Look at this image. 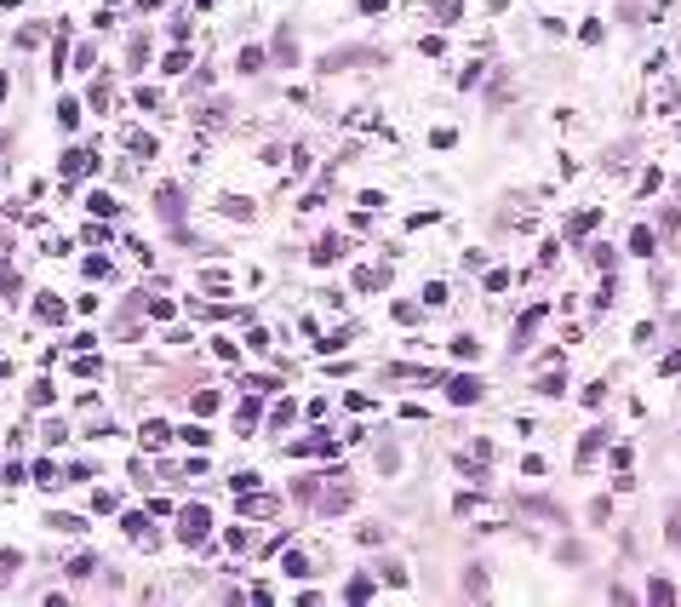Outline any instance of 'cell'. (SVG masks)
<instances>
[{
	"label": "cell",
	"mask_w": 681,
	"mask_h": 607,
	"mask_svg": "<svg viewBox=\"0 0 681 607\" xmlns=\"http://www.w3.org/2000/svg\"><path fill=\"white\" fill-rule=\"evenodd\" d=\"M235 430H241V436H252V430H258V389H252V401H241V413H235Z\"/></svg>",
	"instance_id": "11"
},
{
	"label": "cell",
	"mask_w": 681,
	"mask_h": 607,
	"mask_svg": "<svg viewBox=\"0 0 681 607\" xmlns=\"http://www.w3.org/2000/svg\"><path fill=\"white\" fill-rule=\"evenodd\" d=\"M98 166H103V161H98V149H69V155H63V178L75 184L80 172H98Z\"/></svg>",
	"instance_id": "5"
},
{
	"label": "cell",
	"mask_w": 681,
	"mask_h": 607,
	"mask_svg": "<svg viewBox=\"0 0 681 607\" xmlns=\"http://www.w3.org/2000/svg\"><path fill=\"white\" fill-rule=\"evenodd\" d=\"M355 332H332V338H315V356H332V350H344Z\"/></svg>",
	"instance_id": "22"
},
{
	"label": "cell",
	"mask_w": 681,
	"mask_h": 607,
	"mask_svg": "<svg viewBox=\"0 0 681 607\" xmlns=\"http://www.w3.org/2000/svg\"><path fill=\"white\" fill-rule=\"evenodd\" d=\"M590 264L595 270H613V246H590Z\"/></svg>",
	"instance_id": "37"
},
{
	"label": "cell",
	"mask_w": 681,
	"mask_h": 607,
	"mask_svg": "<svg viewBox=\"0 0 681 607\" xmlns=\"http://www.w3.org/2000/svg\"><path fill=\"white\" fill-rule=\"evenodd\" d=\"M452 350H458L464 361H476V356H481V344H476V338H452Z\"/></svg>",
	"instance_id": "36"
},
{
	"label": "cell",
	"mask_w": 681,
	"mask_h": 607,
	"mask_svg": "<svg viewBox=\"0 0 681 607\" xmlns=\"http://www.w3.org/2000/svg\"><path fill=\"white\" fill-rule=\"evenodd\" d=\"M630 252H635V258H653V230L635 224V230H630Z\"/></svg>",
	"instance_id": "15"
},
{
	"label": "cell",
	"mask_w": 681,
	"mask_h": 607,
	"mask_svg": "<svg viewBox=\"0 0 681 607\" xmlns=\"http://www.w3.org/2000/svg\"><path fill=\"white\" fill-rule=\"evenodd\" d=\"M275 510H281V499H275V493H258V487L241 493V515H275Z\"/></svg>",
	"instance_id": "7"
},
{
	"label": "cell",
	"mask_w": 681,
	"mask_h": 607,
	"mask_svg": "<svg viewBox=\"0 0 681 607\" xmlns=\"http://www.w3.org/2000/svg\"><path fill=\"white\" fill-rule=\"evenodd\" d=\"M458 18H464V0H435V23H447V29H452Z\"/></svg>",
	"instance_id": "16"
},
{
	"label": "cell",
	"mask_w": 681,
	"mask_h": 607,
	"mask_svg": "<svg viewBox=\"0 0 681 607\" xmlns=\"http://www.w3.org/2000/svg\"><path fill=\"white\" fill-rule=\"evenodd\" d=\"M338 258H344V235H326L315 246V264H338Z\"/></svg>",
	"instance_id": "12"
},
{
	"label": "cell",
	"mask_w": 681,
	"mask_h": 607,
	"mask_svg": "<svg viewBox=\"0 0 681 607\" xmlns=\"http://www.w3.org/2000/svg\"><path fill=\"white\" fill-rule=\"evenodd\" d=\"M120 527H126V539H132L138 550H155V544H160V533H155V527L144 522V515H138V510H126V522H120Z\"/></svg>",
	"instance_id": "4"
},
{
	"label": "cell",
	"mask_w": 681,
	"mask_h": 607,
	"mask_svg": "<svg viewBox=\"0 0 681 607\" xmlns=\"http://www.w3.org/2000/svg\"><path fill=\"white\" fill-rule=\"evenodd\" d=\"M149 315H155V321H172L178 304H172V298H149Z\"/></svg>",
	"instance_id": "24"
},
{
	"label": "cell",
	"mask_w": 681,
	"mask_h": 607,
	"mask_svg": "<svg viewBox=\"0 0 681 607\" xmlns=\"http://www.w3.org/2000/svg\"><path fill=\"white\" fill-rule=\"evenodd\" d=\"M361 12H384V0H361Z\"/></svg>",
	"instance_id": "44"
},
{
	"label": "cell",
	"mask_w": 681,
	"mask_h": 607,
	"mask_svg": "<svg viewBox=\"0 0 681 607\" xmlns=\"http://www.w3.org/2000/svg\"><path fill=\"white\" fill-rule=\"evenodd\" d=\"M126 149H132L138 161H149V155H155V138H149V132H132V126H126Z\"/></svg>",
	"instance_id": "13"
},
{
	"label": "cell",
	"mask_w": 681,
	"mask_h": 607,
	"mask_svg": "<svg viewBox=\"0 0 681 607\" xmlns=\"http://www.w3.org/2000/svg\"><path fill=\"white\" fill-rule=\"evenodd\" d=\"M607 453V430H584V442H578V464L590 470V458H602Z\"/></svg>",
	"instance_id": "8"
},
{
	"label": "cell",
	"mask_w": 681,
	"mask_h": 607,
	"mask_svg": "<svg viewBox=\"0 0 681 607\" xmlns=\"http://www.w3.org/2000/svg\"><path fill=\"white\" fill-rule=\"evenodd\" d=\"M87 201H92L98 218H109V212H115V195H103V189H98V195H87Z\"/></svg>",
	"instance_id": "35"
},
{
	"label": "cell",
	"mask_w": 681,
	"mask_h": 607,
	"mask_svg": "<svg viewBox=\"0 0 681 607\" xmlns=\"http://www.w3.org/2000/svg\"><path fill=\"white\" fill-rule=\"evenodd\" d=\"M246 350H252V356H264V350H269V332H264V327H252V332H246Z\"/></svg>",
	"instance_id": "29"
},
{
	"label": "cell",
	"mask_w": 681,
	"mask_h": 607,
	"mask_svg": "<svg viewBox=\"0 0 681 607\" xmlns=\"http://www.w3.org/2000/svg\"><path fill=\"white\" fill-rule=\"evenodd\" d=\"M464 590L481 596V590H487V573H481V568H470V573H464Z\"/></svg>",
	"instance_id": "34"
},
{
	"label": "cell",
	"mask_w": 681,
	"mask_h": 607,
	"mask_svg": "<svg viewBox=\"0 0 681 607\" xmlns=\"http://www.w3.org/2000/svg\"><path fill=\"white\" fill-rule=\"evenodd\" d=\"M138 12H160V0H138Z\"/></svg>",
	"instance_id": "45"
},
{
	"label": "cell",
	"mask_w": 681,
	"mask_h": 607,
	"mask_svg": "<svg viewBox=\"0 0 681 607\" xmlns=\"http://www.w3.org/2000/svg\"><path fill=\"white\" fill-rule=\"evenodd\" d=\"M264 63H269V58H264V46H246V52H241V75H258Z\"/></svg>",
	"instance_id": "20"
},
{
	"label": "cell",
	"mask_w": 681,
	"mask_h": 607,
	"mask_svg": "<svg viewBox=\"0 0 681 607\" xmlns=\"http://www.w3.org/2000/svg\"><path fill=\"white\" fill-rule=\"evenodd\" d=\"M34 321H52V327H58V321H63V304H58V298H40V304H34Z\"/></svg>",
	"instance_id": "17"
},
{
	"label": "cell",
	"mask_w": 681,
	"mask_h": 607,
	"mask_svg": "<svg viewBox=\"0 0 681 607\" xmlns=\"http://www.w3.org/2000/svg\"><path fill=\"white\" fill-rule=\"evenodd\" d=\"M430 144H435V149H452V144H458V132H447V126H435V132H430Z\"/></svg>",
	"instance_id": "42"
},
{
	"label": "cell",
	"mask_w": 681,
	"mask_h": 607,
	"mask_svg": "<svg viewBox=\"0 0 681 607\" xmlns=\"http://www.w3.org/2000/svg\"><path fill=\"white\" fill-rule=\"evenodd\" d=\"M92 109H109V80H92Z\"/></svg>",
	"instance_id": "41"
},
{
	"label": "cell",
	"mask_w": 681,
	"mask_h": 607,
	"mask_svg": "<svg viewBox=\"0 0 681 607\" xmlns=\"http://www.w3.org/2000/svg\"><path fill=\"white\" fill-rule=\"evenodd\" d=\"M184 442H189V447H206V442H212V430H201V424H184Z\"/></svg>",
	"instance_id": "33"
},
{
	"label": "cell",
	"mask_w": 681,
	"mask_h": 607,
	"mask_svg": "<svg viewBox=\"0 0 681 607\" xmlns=\"http://www.w3.org/2000/svg\"><path fill=\"white\" fill-rule=\"evenodd\" d=\"M286 573H292V579H310L315 568H310V556H304V550H286Z\"/></svg>",
	"instance_id": "18"
},
{
	"label": "cell",
	"mask_w": 681,
	"mask_h": 607,
	"mask_svg": "<svg viewBox=\"0 0 681 607\" xmlns=\"http://www.w3.org/2000/svg\"><path fill=\"white\" fill-rule=\"evenodd\" d=\"M206 533H212V510H206V504H184V510H178V539H184V544H201Z\"/></svg>",
	"instance_id": "1"
},
{
	"label": "cell",
	"mask_w": 681,
	"mask_h": 607,
	"mask_svg": "<svg viewBox=\"0 0 681 607\" xmlns=\"http://www.w3.org/2000/svg\"><path fill=\"white\" fill-rule=\"evenodd\" d=\"M595 224H602V212H573V218H567V241H584Z\"/></svg>",
	"instance_id": "10"
},
{
	"label": "cell",
	"mask_w": 681,
	"mask_h": 607,
	"mask_svg": "<svg viewBox=\"0 0 681 607\" xmlns=\"http://www.w3.org/2000/svg\"><path fill=\"white\" fill-rule=\"evenodd\" d=\"M155 206H160L166 224H184V189H178V184H160V189H155Z\"/></svg>",
	"instance_id": "3"
},
{
	"label": "cell",
	"mask_w": 681,
	"mask_h": 607,
	"mask_svg": "<svg viewBox=\"0 0 681 607\" xmlns=\"http://www.w3.org/2000/svg\"><path fill=\"white\" fill-rule=\"evenodd\" d=\"M544 327V304H533V310L516 321V338H509V344H516V350H527V344H533V332Z\"/></svg>",
	"instance_id": "6"
},
{
	"label": "cell",
	"mask_w": 681,
	"mask_h": 607,
	"mask_svg": "<svg viewBox=\"0 0 681 607\" xmlns=\"http://www.w3.org/2000/svg\"><path fill=\"white\" fill-rule=\"evenodd\" d=\"M0 292H18V270L12 264H0Z\"/></svg>",
	"instance_id": "43"
},
{
	"label": "cell",
	"mask_w": 681,
	"mask_h": 607,
	"mask_svg": "<svg viewBox=\"0 0 681 607\" xmlns=\"http://www.w3.org/2000/svg\"><path fill=\"white\" fill-rule=\"evenodd\" d=\"M0 98H6V75H0Z\"/></svg>",
	"instance_id": "46"
},
{
	"label": "cell",
	"mask_w": 681,
	"mask_h": 607,
	"mask_svg": "<svg viewBox=\"0 0 681 607\" xmlns=\"http://www.w3.org/2000/svg\"><path fill=\"white\" fill-rule=\"evenodd\" d=\"M92 568H98V556H75L69 561V579H92Z\"/></svg>",
	"instance_id": "25"
},
{
	"label": "cell",
	"mask_w": 681,
	"mask_h": 607,
	"mask_svg": "<svg viewBox=\"0 0 681 607\" xmlns=\"http://www.w3.org/2000/svg\"><path fill=\"white\" fill-rule=\"evenodd\" d=\"M275 63H298V40H292V29L275 35Z\"/></svg>",
	"instance_id": "14"
},
{
	"label": "cell",
	"mask_w": 681,
	"mask_h": 607,
	"mask_svg": "<svg viewBox=\"0 0 681 607\" xmlns=\"http://www.w3.org/2000/svg\"><path fill=\"white\" fill-rule=\"evenodd\" d=\"M160 69H166V75H184V69H189V52H184V46H172V52L160 58Z\"/></svg>",
	"instance_id": "21"
},
{
	"label": "cell",
	"mask_w": 681,
	"mask_h": 607,
	"mask_svg": "<svg viewBox=\"0 0 681 607\" xmlns=\"http://www.w3.org/2000/svg\"><path fill=\"white\" fill-rule=\"evenodd\" d=\"M144 447H149V453H160V447H172V424H160V418H149V424H144Z\"/></svg>",
	"instance_id": "9"
},
{
	"label": "cell",
	"mask_w": 681,
	"mask_h": 607,
	"mask_svg": "<svg viewBox=\"0 0 681 607\" xmlns=\"http://www.w3.org/2000/svg\"><path fill=\"white\" fill-rule=\"evenodd\" d=\"M647 601H675V584H670V579H653V584H647Z\"/></svg>",
	"instance_id": "27"
},
{
	"label": "cell",
	"mask_w": 681,
	"mask_h": 607,
	"mask_svg": "<svg viewBox=\"0 0 681 607\" xmlns=\"http://www.w3.org/2000/svg\"><path fill=\"white\" fill-rule=\"evenodd\" d=\"M229 487H235V493H252V487H258V475H252V470H241V475H229Z\"/></svg>",
	"instance_id": "39"
},
{
	"label": "cell",
	"mask_w": 681,
	"mask_h": 607,
	"mask_svg": "<svg viewBox=\"0 0 681 607\" xmlns=\"http://www.w3.org/2000/svg\"><path fill=\"white\" fill-rule=\"evenodd\" d=\"M658 184H664V172H658V166H647V172H642V195H653Z\"/></svg>",
	"instance_id": "40"
},
{
	"label": "cell",
	"mask_w": 681,
	"mask_h": 607,
	"mask_svg": "<svg viewBox=\"0 0 681 607\" xmlns=\"http://www.w3.org/2000/svg\"><path fill=\"white\" fill-rule=\"evenodd\" d=\"M52 527H58V533H80L87 522H80V515H69V510H58V515H52Z\"/></svg>",
	"instance_id": "28"
},
{
	"label": "cell",
	"mask_w": 681,
	"mask_h": 607,
	"mask_svg": "<svg viewBox=\"0 0 681 607\" xmlns=\"http://www.w3.org/2000/svg\"><path fill=\"white\" fill-rule=\"evenodd\" d=\"M224 544H229V550H246V544H252V533H246V527H229V533H224Z\"/></svg>",
	"instance_id": "38"
},
{
	"label": "cell",
	"mask_w": 681,
	"mask_h": 607,
	"mask_svg": "<svg viewBox=\"0 0 681 607\" xmlns=\"http://www.w3.org/2000/svg\"><path fill=\"white\" fill-rule=\"evenodd\" d=\"M29 475H34V482H40V487H58V470H52V464H46V458H40V464H34V470H29Z\"/></svg>",
	"instance_id": "30"
},
{
	"label": "cell",
	"mask_w": 681,
	"mask_h": 607,
	"mask_svg": "<svg viewBox=\"0 0 681 607\" xmlns=\"http://www.w3.org/2000/svg\"><path fill=\"white\" fill-rule=\"evenodd\" d=\"M40 35H46L40 23H23V29H18V46H40Z\"/></svg>",
	"instance_id": "32"
},
{
	"label": "cell",
	"mask_w": 681,
	"mask_h": 607,
	"mask_svg": "<svg viewBox=\"0 0 681 607\" xmlns=\"http://www.w3.org/2000/svg\"><path fill=\"white\" fill-rule=\"evenodd\" d=\"M218 212H229V218H252V201H241V195H229V201H218Z\"/></svg>",
	"instance_id": "23"
},
{
	"label": "cell",
	"mask_w": 681,
	"mask_h": 607,
	"mask_svg": "<svg viewBox=\"0 0 681 607\" xmlns=\"http://www.w3.org/2000/svg\"><path fill=\"white\" fill-rule=\"evenodd\" d=\"M58 120H63V126H80V104L63 98V104H58Z\"/></svg>",
	"instance_id": "31"
},
{
	"label": "cell",
	"mask_w": 681,
	"mask_h": 607,
	"mask_svg": "<svg viewBox=\"0 0 681 607\" xmlns=\"http://www.w3.org/2000/svg\"><path fill=\"white\" fill-rule=\"evenodd\" d=\"M367 596H372V579H367V573H355V579L344 584V601H367Z\"/></svg>",
	"instance_id": "19"
},
{
	"label": "cell",
	"mask_w": 681,
	"mask_h": 607,
	"mask_svg": "<svg viewBox=\"0 0 681 607\" xmlns=\"http://www.w3.org/2000/svg\"><path fill=\"white\" fill-rule=\"evenodd\" d=\"M218 401H224L218 389H195V413H218Z\"/></svg>",
	"instance_id": "26"
},
{
	"label": "cell",
	"mask_w": 681,
	"mask_h": 607,
	"mask_svg": "<svg viewBox=\"0 0 681 607\" xmlns=\"http://www.w3.org/2000/svg\"><path fill=\"white\" fill-rule=\"evenodd\" d=\"M441 389H447V401H458V407L481 401V378H476V373H458V378H441Z\"/></svg>",
	"instance_id": "2"
}]
</instances>
